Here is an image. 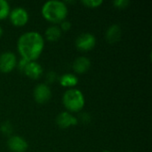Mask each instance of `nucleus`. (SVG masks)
Masks as SVG:
<instances>
[{"label":"nucleus","mask_w":152,"mask_h":152,"mask_svg":"<svg viewBox=\"0 0 152 152\" xmlns=\"http://www.w3.org/2000/svg\"><path fill=\"white\" fill-rule=\"evenodd\" d=\"M0 130H1V132H2L3 134H6V135H9V134H11L12 132V125H11L10 122L5 121V122H4V123L1 124Z\"/></svg>","instance_id":"obj_17"},{"label":"nucleus","mask_w":152,"mask_h":152,"mask_svg":"<svg viewBox=\"0 0 152 152\" xmlns=\"http://www.w3.org/2000/svg\"><path fill=\"white\" fill-rule=\"evenodd\" d=\"M23 73L31 79H37L43 74V68L36 61H28L23 70Z\"/></svg>","instance_id":"obj_10"},{"label":"nucleus","mask_w":152,"mask_h":152,"mask_svg":"<svg viewBox=\"0 0 152 152\" xmlns=\"http://www.w3.org/2000/svg\"><path fill=\"white\" fill-rule=\"evenodd\" d=\"M96 45V37L90 32L81 33L76 39V46L80 51H90Z\"/></svg>","instance_id":"obj_6"},{"label":"nucleus","mask_w":152,"mask_h":152,"mask_svg":"<svg viewBox=\"0 0 152 152\" xmlns=\"http://www.w3.org/2000/svg\"><path fill=\"white\" fill-rule=\"evenodd\" d=\"M7 147L12 152H25L28 148V144L23 137L12 135L7 140Z\"/></svg>","instance_id":"obj_8"},{"label":"nucleus","mask_w":152,"mask_h":152,"mask_svg":"<svg viewBox=\"0 0 152 152\" xmlns=\"http://www.w3.org/2000/svg\"><path fill=\"white\" fill-rule=\"evenodd\" d=\"M60 85L63 87L75 88V86L78 84V77L73 73H65L59 78Z\"/></svg>","instance_id":"obj_13"},{"label":"nucleus","mask_w":152,"mask_h":152,"mask_svg":"<svg viewBox=\"0 0 152 152\" xmlns=\"http://www.w3.org/2000/svg\"><path fill=\"white\" fill-rule=\"evenodd\" d=\"M78 120L77 117L71 114L69 111H62L56 117V124L59 127L62 129L69 128L70 126H74L77 125Z\"/></svg>","instance_id":"obj_9"},{"label":"nucleus","mask_w":152,"mask_h":152,"mask_svg":"<svg viewBox=\"0 0 152 152\" xmlns=\"http://www.w3.org/2000/svg\"><path fill=\"white\" fill-rule=\"evenodd\" d=\"M45 48V38L37 31H27L17 41V49L22 59L28 61H37Z\"/></svg>","instance_id":"obj_1"},{"label":"nucleus","mask_w":152,"mask_h":152,"mask_svg":"<svg viewBox=\"0 0 152 152\" xmlns=\"http://www.w3.org/2000/svg\"><path fill=\"white\" fill-rule=\"evenodd\" d=\"M71 26H72V24H71L70 21H69L67 20H64L63 21L61 22L60 28L61 29V31H68V30H69L71 28Z\"/></svg>","instance_id":"obj_19"},{"label":"nucleus","mask_w":152,"mask_h":152,"mask_svg":"<svg viewBox=\"0 0 152 152\" xmlns=\"http://www.w3.org/2000/svg\"><path fill=\"white\" fill-rule=\"evenodd\" d=\"M61 34L62 31L60 28V27L57 25H51L45 31V36L46 39L52 42H55L59 40L61 37Z\"/></svg>","instance_id":"obj_14"},{"label":"nucleus","mask_w":152,"mask_h":152,"mask_svg":"<svg viewBox=\"0 0 152 152\" xmlns=\"http://www.w3.org/2000/svg\"><path fill=\"white\" fill-rule=\"evenodd\" d=\"M69 10L65 2L60 0H48L42 5V16L48 21L57 24L61 23L68 15Z\"/></svg>","instance_id":"obj_2"},{"label":"nucleus","mask_w":152,"mask_h":152,"mask_svg":"<svg viewBox=\"0 0 152 152\" xmlns=\"http://www.w3.org/2000/svg\"><path fill=\"white\" fill-rule=\"evenodd\" d=\"M102 152H110V151H102Z\"/></svg>","instance_id":"obj_23"},{"label":"nucleus","mask_w":152,"mask_h":152,"mask_svg":"<svg viewBox=\"0 0 152 152\" xmlns=\"http://www.w3.org/2000/svg\"><path fill=\"white\" fill-rule=\"evenodd\" d=\"M62 103L69 112H78L85 106V96L77 88H69L66 90L62 96Z\"/></svg>","instance_id":"obj_3"},{"label":"nucleus","mask_w":152,"mask_h":152,"mask_svg":"<svg viewBox=\"0 0 152 152\" xmlns=\"http://www.w3.org/2000/svg\"><path fill=\"white\" fill-rule=\"evenodd\" d=\"M81 3L89 8H97L103 4L102 0H83Z\"/></svg>","instance_id":"obj_16"},{"label":"nucleus","mask_w":152,"mask_h":152,"mask_svg":"<svg viewBox=\"0 0 152 152\" xmlns=\"http://www.w3.org/2000/svg\"><path fill=\"white\" fill-rule=\"evenodd\" d=\"M28 62V61H27V60L21 58V59L20 60V61L17 62V67H18V69H19L20 71L23 72V70H24V69H25V67H26V65H27Z\"/></svg>","instance_id":"obj_20"},{"label":"nucleus","mask_w":152,"mask_h":152,"mask_svg":"<svg viewBox=\"0 0 152 152\" xmlns=\"http://www.w3.org/2000/svg\"><path fill=\"white\" fill-rule=\"evenodd\" d=\"M11 12L10 4L6 0H0V20L5 19L9 16Z\"/></svg>","instance_id":"obj_15"},{"label":"nucleus","mask_w":152,"mask_h":152,"mask_svg":"<svg viewBox=\"0 0 152 152\" xmlns=\"http://www.w3.org/2000/svg\"><path fill=\"white\" fill-rule=\"evenodd\" d=\"M9 19L14 26L21 27L28 23L29 15L28 11L24 7L17 6L11 10L9 13Z\"/></svg>","instance_id":"obj_4"},{"label":"nucleus","mask_w":152,"mask_h":152,"mask_svg":"<svg viewBox=\"0 0 152 152\" xmlns=\"http://www.w3.org/2000/svg\"><path fill=\"white\" fill-rule=\"evenodd\" d=\"M46 77H47V80L50 83H52V82H54L55 81V79L57 78V76H56V73L54 71H50V72L47 73Z\"/></svg>","instance_id":"obj_21"},{"label":"nucleus","mask_w":152,"mask_h":152,"mask_svg":"<svg viewBox=\"0 0 152 152\" xmlns=\"http://www.w3.org/2000/svg\"><path fill=\"white\" fill-rule=\"evenodd\" d=\"M130 4L129 0H114L113 1V4L115 7L119 8V9H123V8H126Z\"/></svg>","instance_id":"obj_18"},{"label":"nucleus","mask_w":152,"mask_h":152,"mask_svg":"<svg viewBox=\"0 0 152 152\" xmlns=\"http://www.w3.org/2000/svg\"><path fill=\"white\" fill-rule=\"evenodd\" d=\"M17 67V58L12 52H4L0 54V71L10 73Z\"/></svg>","instance_id":"obj_5"},{"label":"nucleus","mask_w":152,"mask_h":152,"mask_svg":"<svg viewBox=\"0 0 152 152\" xmlns=\"http://www.w3.org/2000/svg\"><path fill=\"white\" fill-rule=\"evenodd\" d=\"M121 35H122L121 27L118 24H112L107 28L105 33V37L110 44H115L120 40Z\"/></svg>","instance_id":"obj_12"},{"label":"nucleus","mask_w":152,"mask_h":152,"mask_svg":"<svg viewBox=\"0 0 152 152\" xmlns=\"http://www.w3.org/2000/svg\"><path fill=\"white\" fill-rule=\"evenodd\" d=\"M3 33H4V29H3V28H2V26L0 25V37H2V35H3Z\"/></svg>","instance_id":"obj_22"},{"label":"nucleus","mask_w":152,"mask_h":152,"mask_svg":"<svg viewBox=\"0 0 152 152\" xmlns=\"http://www.w3.org/2000/svg\"><path fill=\"white\" fill-rule=\"evenodd\" d=\"M91 67V61L86 56H79L75 59L72 64V69L76 73L84 74L89 70Z\"/></svg>","instance_id":"obj_11"},{"label":"nucleus","mask_w":152,"mask_h":152,"mask_svg":"<svg viewBox=\"0 0 152 152\" xmlns=\"http://www.w3.org/2000/svg\"><path fill=\"white\" fill-rule=\"evenodd\" d=\"M33 96L37 103H45L52 97V90L45 83H40L36 86L33 91Z\"/></svg>","instance_id":"obj_7"}]
</instances>
